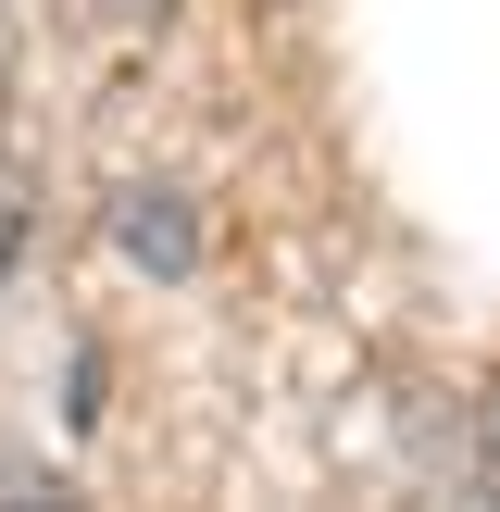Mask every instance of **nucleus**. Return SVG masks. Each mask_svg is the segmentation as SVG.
I'll return each instance as SVG.
<instances>
[{"mask_svg":"<svg viewBox=\"0 0 500 512\" xmlns=\"http://www.w3.org/2000/svg\"><path fill=\"white\" fill-rule=\"evenodd\" d=\"M113 250L150 263V275H200V213H188L175 188H125V200H113Z\"/></svg>","mask_w":500,"mask_h":512,"instance_id":"f257e3e1","label":"nucleus"},{"mask_svg":"<svg viewBox=\"0 0 500 512\" xmlns=\"http://www.w3.org/2000/svg\"><path fill=\"white\" fill-rule=\"evenodd\" d=\"M25 238H38V200H25V175H0V288H13Z\"/></svg>","mask_w":500,"mask_h":512,"instance_id":"f03ea898","label":"nucleus"},{"mask_svg":"<svg viewBox=\"0 0 500 512\" xmlns=\"http://www.w3.org/2000/svg\"><path fill=\"white\" fill-rule=\"evenodd\" d=\"M113 13H138V25H150V13H175V0H113Z\"/></svg>","mask_w":500,"mask_h":512,"instance_id":"7ed1b4c3","label":"nucleus"}]
</instances>
